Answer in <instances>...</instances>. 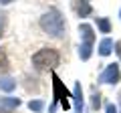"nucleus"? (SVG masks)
<instances>
[{"label":"nucleus","mask_w":121,"mask_h":113,"mask_svg":"<svg viewBox=\"0 0 121 113\" xmlns=\"http://www.w3.org/2000/svg\"><path fill=\"white\" fill-rule=\"evenodd\" d=\"M14 89H16V79H12V77H0V91L12 93Z\"/></svg>","instance_id":"10"},{"label":"nucleus","mask_w":121,"mask_h":113,"mask_svg":"<svg viewBox=\"0 0 121 113\" xmlns=\"http://www.w3.org/2000/svg\"><path fill=\"white\" fill-rule=\"evenodd\" d=\"M39 26L43 28V32H47L52 39H63L65 32H67L65 16H63L60 10H56V8H48L47 12L39 18Z\"/></svg>","instance_id":"1"},{"label":"nucleus","mask_w":121,"mask_h":113,"mask_svg":"<svg viewBox=\"0 0 121 113\" xmlns=\"http://www.w3.org/2000/svg\"><path fill=\"white\" fill-rule=\"evenodd\" d=\"M99 107H101V93L93 91V95H91V109L93 111H99Z\"/></svg>","instance_id":"15"},{"label":"nucleus","mask_w":121,"mask_h":113,"mask_svg":"<svg viewBox=\"0 0 121 113\" xmlns=\"http://www.w3.org/2000/svg\"><path fill=\"white\" fill-rule=\"evenodd\" d=\"M105 113H119V109H117V105L109 101V103H105Z\"/></svg>","instance_id":"18"},{"label":"nucleus","mask_w":121,"mask_h":113,"mask_svg":"<svg viewBox=\"0 0 121 113\" xmlns=\"http://www.w3.org/2000/svg\"><path fill=\"white\" fill-rule=\"evenodd\" d=\"M91 55H93V44L91 43H81V47H79V59L81 61H89Z\"/></svg>","instance_id":"11"},{"label":"nucleus","mask_w":121,"mask_h":113,"mask_svg":"<svg viewBox=\"0 0 121 113\" xmlns=\"http://www.w3.org/2000/svg\"><path fill=\"white\" fill-rule=\"evenodd\" d=\"M119 18H121V10H119Z\"/></svg>","instance_id":"22"},{"label":"nucleus","mask_w":121,"mask_h":113,"mask_svg":"<svg viewBox=\"0 0 121 113\" xmlns=\"http://www.w3.org/2000/svg\"><path fill=\"white\" fill-rule=\"evenodd\" d=\"M71 97H73V103H75V111H77V113H83V89H81V83H79V81L75 83Z\"/></svg>","instance_id":"7"},{"label":"nucleus","mask_w":121,"mask_h":113,"mask_svg":"<svg viewBox=\"0 0 121 113\" xmlns=\"http://www.w3.org/2000/svg\"><path fill=\"white\" fill-rule=\"evenodd\" d=\"M79 35H81V43H91L95 44V30L91 24H79Z\"/></svg>","instance_id":"6"},{"label":"nucleus","mask_w":121,"mask_h":113,"mask_svg":"<svg viewBox=\"0 0 121 113\" xmlns=\"http://www.w3.org/2000/svg\"><path fill=\"white\" fill-rule=\"evenodd\" d=\"M20 105H22V101L18 97H0V113H12Z\"/></svg>","instance_id":"5"},{"label":"nucleus","mask_w":121,"mask_h":113,"mask_svg":"<svg viewBox=\"0 0 121 113\" xmlns=\"http://www.w3.org/2000/svg\"><path fill=\"white\" fill-rule=\"evenodd\" d=\"M10 2H14V0H0V6H6V4H10Z\"/></svg>","instance_id":"20"},{"label":"nucleus","mask_w":121,"mask_h":113,"mask_svg":"<svg viewBox=\"0 0 121 113\" xmlns=\"http://www.w3.org/2000/svg\"><path fill=\"white\" fill-rule=\"evenodd\" d=\"M97 30L103 32V35L111 32V20L107 16H97Z\"/></svg>","instance_id":"12"},{"label":"nucleus","mask_w":121,"mask_h":113,"mask_svg":"<svg viewBox=\"0 0 121 113\" xmlns=\"http://www.w3.org/2000/svg\"><path fill=\"white\" fill-rule=\"evenodd\" d=\"M4 28H6V14L0 12V39H2V35H4Z\"/></svg>","instance_id":"17"},{"label":"nucleus","mask_w":121,"mask_h":113,"mask_svg":"<svg viewBox=\"0 0 121 113\" xmlns=\"http://www.w3.org/2000/svg\"><path fill=\"white\" fill-rule=\"evenodd\" d=\"M113 40L109 39V36H105V39H101V43H99V47H97V52H99V56H109L113 52Z\"/></svg>","instance_id":"8"},{"label":"nucleus","mask_w":121,"mask_h":113,"mask_svg":"<svg viewBox=\"0 0 121 113\" xmlns=\"http://www.w3.org/2000/svg\"><path fill=\"white\" fill-rule=\"evenodd\" d=\"M26 91H39V83H36V79H26Z\"/></svg>","instance_id":"16"},{"label":"nucleus","mask_w":121,"mask_h":113,"mask_svg":"<svg viewBox=\"0 0 121 113\" xmlns=\"http://www.w3.org/2000/svg\"><path fill=\"white\" fill-rule=\"evenodd\" d=\"M119 81H121V69L117 63L107 65L103 69V73L99 75V83H103V85H117Z\"/></svg>","instance_id":"4"},{"label":"nucleus","mask_w":121,"mask_h":113,"mask_svg":"<svg viewBox=\"0 0 121 113\" xmlns=\"http://www.w3.org/2000/svg\"><path fill=\"white\" fill-rule=\"evenodd\" d=\"M119 113H121V95H119Z\"/></svg>","instance_id":"21"},{"label":"nucleus","mask_w":121,"mask_h":113,"mask_svg":"<svg viewBox=\"0 0 121 113\" xmlns=\"http://www.w3.org/2000/svg\"><path fill=\"white\" fill-rule=\"evenodd\" d=\"M8 71H10V61L6 56V51L0 48V75H6Z\"/></svg>","instance_id":"13"},{"label":"nucleus","mask_w":121,"mask_h":113,"mask_svg":"<svg viewBox=\"0 0 121 113\" xmlns=\"http://www.w3.org/2000/svg\"><path fill=\"white\" fill-rule=\"evenodd\" d=\"M60 65V52L52 47H43L32 55V67L36 71H55Z\"/></svg>","instance_id":"2"},{"label":"nucleus","mask_w":121,"mask_h":113,"mask_svg":"<svg viewBox=\"0 0 121 113\" xmlns=\"http://www.w3.org/2000/svg\"><path fill=\"white\" fill-rule=\"evenodd\" d=\"M77 14L81 18H87V16L93 14V6L89 4V0H79L77 2Z\"/></svg>","instance_id":"9"},{"label":"nucleus","mask_w":121,"mask_h":113,"mask_svg":"<svg viewBox=\"0 0 121 113\" xmlns=\"http://www.w3.org/2000/svg\"><path fill=\"white\" fill-rule=\"evenodd\" d=\"M28 109H30L32 113H43L44 101H43V99H30V101H28Z\"/></svg>","instance_id":"14"},{"label":"nucleus","mask_w":121,"mask_h":113,"mask_svg":"<svg viewBox=\"0 0 121 113\" xmlns=\"http://www.w3.org/2000/svg\"><path fill=\"white\" fill-rule=\"evenodd\" d=\"M51 79H52V101H56L65 111H69L71 109V99H69L71 93H69V89L65 87V83L59 79V75H56L55 71L51 73Z\"/></svg>","instance_id":"3"},{"label":"nucleus","mask_w":121,"mask_h":113,"mask_svg":"<svg viewBox=\"0 0 121 113\" xmlns=\"http://www.w3.org/2000/svg\"><path fill=\"white\" fill-rule=\"evenodd\" d=\"M113 51L117 52V56H119V61H121V40H117V43L113 44Z\"/></svg>","instance_id":"19"}]
</instances>
